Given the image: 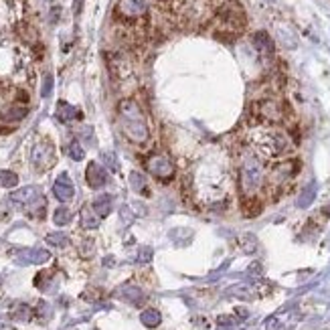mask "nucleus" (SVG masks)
Wrapping results in <instances>:
<instances>
[{
    "label": "nucleus",
    "mask_w": 330,
    "mask_h": 330,
    "mask_svg": "<svg viewBox=\"0 0 330 330\" xmlns=\"http://www.w3.org/2000/svg\"><path fill=\"white\" fill-rule=\"evenodd\" d=\"M195 191L201 203L217 205L229 193V172L217 164L201 166L195 174Z\"/></svg>",
    "instance_id": "obj_1"
},
{
    "label": "nucleus",
    "mask_w": 330,
    "mask_h": 330,
    "mask_svg": "<svg viewBox=\"0 0 330 330\" xmlns=\"http://www.w3.org/2000/svg\"><path fill=\"white\" fill-rule=\"evenodd\" d=\"M118 116H120V126L126 138L134 144L144 146L150 140V128L146 122L140 105L134 99H122L118 105Z\"/></svg>",
    "instance_id": "obj_2"
},
{
    "label": "nucleus",
    "mask_w": 330,
    "mask_h": 330,
    "mask_svg": "<svg viewBox=\"0 0 330 330\" xmlns=\"http://www.w3.org/2000/svg\"><path fill=\"white\" fill-rule=\"evenodd\" d=\"M249 142L255 150L266 158H278L290 150V140L284 132L270 128V126H260L249 134Z\"/></svg>",
    "instance_id": "obj_3"
},
{
    "label": "nucleus",
    "mask_w": 330,
    "mask_h": 330,
    "mask_svg": "<svg viewBox=\"0 0 330 330\" xmlns=\"http://www.w3.org/2000/svg\"><path fill=\"white\" fill-rule=\"evenodd\" d=\"M266 180V170L258 154L253 152H243L241 154V168H239V185L241 193L247 199H253L260 193Z\"/></svg>",
    "instance_id": "obj_4"
},
{
    "label": "nucleus",
    "mask_w": 330,
    "mask_h": 330,
    "mask_svg": "<svg viewBox=\"0 0 330 330\" xmlns=\"http://www.w3.org/2000/svg\"><path fill=\"white\" fill-rule=\"evenodd\" d=\"M219 26L229 36H235L245 28V12L237 0H229L227 4L221 6V10H219Z\"/></svg>",
    "instance_id": "obj_5"
},
{
    "label": "nucleus",
    "mask_w": 330,
    "mask_h": 330,
    "mask_svg": "<svg viewBox=\"0 0 330 330\" xmlns=\"http://www.w3.org/2000/svg\"><path fill=\"white\" fill-rule=\"evenodd\" d=\"M30 160H32V166L36 170H41V172L49 170L55 164V146L49 140L36 142L32 152H30Z\"/></svg>",
    "instance_id": "obj_6"
},
{
    "label": "nucleus",
    "mask_w": 330,
    "mask_h": 330,
    "mask_svg": "<svg viewBox=\"0 0 330 330\" xmlns=\"http://www.w3.org/2000/svg\"><path fill=\"white\" fill-rule=\"evenodd\" d=\"M24 2L22 0H0V26H14L22 20Z\"/></svg>",
    "instance_id": "obj_7"
},
{
    "label": "nucleus",
    "mask_w": 330,
    "mask_h": 330,
    "mask_svg": "<svg viewBox=\"0 0 330 330\" xmlns=\"http://www.w3.org/2000/svg\"><path fill=\"white\" fill-rule=\"evenodd\" d=\"M150 8V0H120L116 6V14L124 20H138L146 16Z\"/></svg>",
    "instance_id": "obj_8"
},
{
    "label": "nucleus",
    "mask_w": 330,
    "mask_h": 330,
    "mask_svg": "<svg viewBox=\"0 0 330 330\" xmlns=\"http://www.w3.org/2000/svg\"><path fill=\"white\" fill-rule=\"evenodd\" d=\"M146 170L152 172L156 178H170L174 172L170 158L164 154H152L148 160H146Z\"/></svg>",
    "instance_id": "obj_9"
},
{
    "label": "nucleus",
    "mask_w": 330,
    "mask_h": 330,
    "mask_svg": "<svg viewBox=\"0 0 330 330\" xmlns=\"http://www.w3.org/2000/svg\"><path fill=\"white\" fill-rule=\"evenodd\" d=\"M53 193L61 203H69L73 199V195H75V187H73V180L69 178L67 172H61L57 176L55 185H53Z\"/></svg>",
    "instance_id": "obj_10"
},
{
    "label": "nucleus",
    "mask_w": 330,
    "mask_h": 330,
    "mask_svg": "<svg viewBox=\"0 0 330 330\" xmlns=\"http://www.w3.org/2000/svg\"><path fill=\"white\" fill-rule=\"evenodd\" d=\"M109 71H112L114 77L126 79V77H130V73H132V63H130V59L124 53H116V55L109 57Z\"/></svg>",
    "instance_id": "obj_11"
},
{
    "label": "nucleus",
    "mask_w": 330,
    "mask_h": 330,
    "mask_svg": "<svg viewBox=\"0 0 330 330\" xmlns=\"http://www.w3.org/2000/svg\"><path fill=\"white\" fill-rule=\"evenodd\" d=\"M258 114H260L262 120L274 124V122H280V120L284 118V109H282V105H280L276 99H266V101L260 103Z\"/></svg>",
    "instance_id": "obj_12"
},
{
    "label": "nucleus",
    "mask_w": 330,
    "mask_h": 330,
    "mask_svg": "<svg viewBox=\"0 0 330 330\" xmlns=\"http://www.w3.org/2000/svg\"><path fill=\"white\" fill-rule=\"evenodd\" d=\"M49 258H51V253L47 249H22L16 255V262L22 266L24 264H45V262H49Z\"/></svg>",
    "instance_id": "obj_13"
},
{
    "label": "nucleus",
    "mask_w": 330,
    "mask_h": 330,
    "mask_svg": "<svg viewBox=\"0 0 330 330\" xmlns=\"http://www.w3.org/2000/svg\"><path fill=\"white\" fill-rule=\"evenodd\" d=\"M85 178H87V185L91 189H101L107 180V170L103 166H99L97 162H91L87 166V172H85Z\"/></svg>",
    "instance_id": "obj_14"
},
{
    "label": "nucleus",
    "mask_w": 330,
    "mask_h": 330,
    "mask_svg": "<svg viewBox=\"0 0 330 330\" xmlns=\"http://www.w3.org/2000/svg\"><path fill=\"white\" fill-rule=\"evenodd\" d=\"M28 114V107L24 103H6V107L2 109V114H0V120L2 122H20L24 116Z\"/></svg>",
    "instance_id": "obj_15"
},
{
    "label": "nucleus",
    "mask_w": 330,
    "mask_h": 330,
    "mask_svg": "<svg viewBox=\"0 0 330 330\" xmlns=\"http://www.w3.org/2000/svg\"><path fill=\"white\" fill-rule=\"evenodd\" d=\"M253 47L258 49L262 55H272L274 53V41L270 39V34L264 32V30L253 34Z\"/></svg>",
    "instance_id": "obj_16"
},
{
    "label": "nucleus",
    "mask_w": 330,
    "mask_h": 330,
    "mask_svg": "<svg viewBox=\"0 0 330 330\" xmlns=\"http://www.w3.org/2000/svg\"><path fill=\"white\" fill-rule=\"evenodd\" d=\"M112 203H114V199L109 197V195H99L93 203H91V209L95 211V215L101 219V217H107L109 213H112Z\"/></svg>",
    "instance_id": "obj_17"
},
{
    "label": "nucleus",
    "mask_w": 330,
    "mask_h": 330,
    "mask_svg": "<svg viewBox=\"0 0 330 330\" xmlns=\"http://www.w3.org/2000/svg\"><path fill=\"white\" fill-rule=\"evenodd\" d=\"M79 116V112H77V107H73V105H69L67 101H59V105H57V118H59V122H63V124H69V122H73Z\"/></svg>",
    "instance_id": "obj_18"
},
{
    "label": "nucleus",
    "mask_w": 330,
    "mask_h": 330,
    "mask_svg": "<svg viewBox=\"0 0 330 330\" xmlns=\"http://www.w3.org/2000/svg\"><path fill=\"white\" fill-rule=\"evenodd\" d=\"M39 195H41V191L36 189V187H26V189H20V191L12 193L10 195V201L12 203H20V205H28L34 197H39Z\"/></svg>",
    "instance_id": "obj_19"
},
{
    "label": "nucleus",
    "mask_w": 330,
    "mask_h": 330,
    "mask_svg": "<svg viewBox=\"0 0 330 330\" xmlns=\"http://www.w3.org/2000/svg\"><path fill=\"white\" fill-rule=\"evenodd\" d=\"M79 217H81V225L85 229H95L99 225V217L95 215V211L91 209V205H83L81 211H79Z\"/></svg>",
    "instance_id": "obj_20"
},
{
    "label": "nucleus",
    "mask_w": 330,
    "mask_h": 330,
    "mask_svg": "<svg viewBox=\"0 0 330 330\" xmlns=\"http://www.w3.org/2000/svg\"><path fill=\"white\" fill-rule=\"evenodd\" d=\"M140 320H142V324H144V326L154 328V326H158V324H160V314H158L154 308H148V310H144V312L140 314Z\"/></svg>",
    "instance_id": "obj_21"
},
{
    "label": "nucleus",
    "mask_w": 330,
    "mask_h": 330,
    "mask_svg": "<svg viewBox=\"0 0 330 330\" xmlns=\"http://www.w3.org/2000/svg\"><path fill=\"white\" fill-rule=\"evenodd\" d=\"M71 219H73V213H71L67 207H59V209L55 211V215H53V221H55V225H59V227L71 223Z\"/></svg>",
    "instance_id": "obj_22"
},
{
    "label": "nucleus",
    "mask_w": 330,
    "mask_h": 330,
    "mask_svg": "<svg viewBox=\"0 0 330 330\" xmlns=\"http://www.w3.org/2000/svg\"><path fill=\"white\" fill-rule=\"evenodd\" d=\"M14 320H20V322H26V320H30V316H32V310H30V306H26V304H16L14 308H12V314H10Z\"/></svg>",
    "instance_id": "obj_23"
},
{
    "label": "nucleus",
    "mask_w": 330,
    "mask_h": 330,
    "mask_svg": "<svg viewBox=\"0 0 330 330\" xmlns=\"http://www.w3.org/2000/svg\"><path fill=\"white\" fill-rule=\"evenodd\" d=\"M18 185V176L10 170H2L0 172V187H4V189H14Z\"/></svg>",
    "instance_id": "obj_24"
},
{
    "label": "nucleus",
    "mask_w": 330,
    "mask_h": 330,
    "mask_svg": "<svg viewBox=\"0 0 330 330\" xmlns=\"http://www.w3.org/2000/svg\"><path fill=\"white\" fill-rule=\"evenodd\" d=\"M314 197H316V187H314V185H310V187H306V189L302 191V195L298 197V207H300V209H304V207H308V205H312V201H314Z\"/></svg>",
    "instance_id": "obj_25"
},
{
    "label": "nucleus",
    "mask_w": 330,
    "mask_h": 330,
    "mask_svg": "<svg viewBox=\"0 0 330 330\" xmlns=\"http://www.w3.org/2000/svg\"><path fill=\"white\" fill-rule=\"evenodd\" d=\"M130 185H132V189L136 191V193H148L146 191V180H144V176L140 174V172H130Z\"/></svg>",
    "instance_id": "obj_26"
},
{
    "label": "nucleus",
    "mask_w": 330,
    "mask_h": 330,
    "mask_svg": "<svg viewBox=\"0 0 330 330\" xmlns=\"http://www.w3.org/2000/svg\"><path fill=\"white\" fill-rule=\"evenodd\" d=\"M67 152H69V156H71L73 160H81V158H83V148H81V144H79L77 140H73V142L69 144Z\"/></svg>",
    "instance_id": "obj_27"
},
{
    "label": "nucleus",
    "mask_w": 330,
    "mask_h": 330,
    "mask_svg": "<svg viewBox=\"0 0 330 330\" xmlns=\"http://www.w3.org/2000/svg\"><path fill=\"white\" fill-rule=\"evenodd\" d=\"M47 241H49L51 245H55V247H65V245L69 243L67 235H63V233H49V235H47Z\"/></svg>",
    "instance_id": "obj_28"
},
{
    "label": "nucleus",
    "mask_w": 330,
    "mask_h": 330,
    "mask_svg": "<svg viewBox=\"0 0 330 330\" xmlns=\"http://www.w3.org/2000/svg\"><path fill=\"white\" fill-rule=\"evenodd\" d=\"M124 298L130 300V302H134V304H140L142 294H140V290H136V288H126L124 290Z\"/></svg>",
    "instance_id": "obj_29"
},
{
    "label": "nucleus",
    "mask_w": 330,
    "mask_h": 330,
    "mask_svg": "<svg viewBox=\"0 0 330 330\" xmlns=\"http://www.w3.org/2000/svg\"><path fill=\"white\" fill-rule=\"evenodd\" d=\"M241 247L245 249V251H253L255 249V237L253 235H249V233H245V235H241Z\"/></svg>",
    "instance_id": "obj_30"
},
{
    "label": "nucleus",
    "mask_w": 330,
    "mask_h": 330,
    "mask_svg": "<svg viewBox=\"0 0 330 330\" xmlns=\"http://www.w3.org/2000/svg\"><path fill=\"white\" fill-rule=\"evenodd\" d=\"M51 91H53V75H45V79H43V89H41V95L43 97H49L51 95Z\"/></svg>",
    "instance_id": "obj_31"
},
{
    "label": "nucleus",
    "mask_w": 330,
    "mask_h": 330,
    "mask_svg": "<svg viewBox=\"0 0 330 330\" xmlns=\"http://www.w3.org/2000/svg\"><path fill=\"white\" fill-rule=\"evenodd\" d=\"M103 162L109 170H118V162H116V156L114 152H103Z\"/></svg>",
    "instance_id": "obj_32"
},
{
    "label": "nucleus",
    "mask_w": 330,
    "mask_h": 330,
    "mask_svg": "<svg viewBox=\"0 0 330 330\" xmlns=\"http://www.w3.org/2000/svg\"><path fill=\"white\" fill-rule=\"evenodd\" d=\"M36 316H39V318H43V320H47L49 316H51V308H49V304L47 302H41L39 306H36Z\"/></svg>",
    "instance_id": "obj_33"
},
{
    "label": "nucleus",
    "mask_w": 330,
    "mask_h": 330,
    "mask_svg": "<svg viewBox=\"0 0 330 330\" xmlns=\"http://www.w3.org/2000/svg\"><path fill=\"white\" fill-rule=\"evenodd\" d=\"M138 260L140 262H150L152 260V249L150 247H144L142 249V255H138Z\"/></svg>",
    "instance_id": "obj_34"
},
{
    "label": "nucleus",
    "mask_w": 330,
    "mask_h": 330,
    "mask_svg": "<svg viewBox=\"0 0 330 330\" xmlns=\"http://www.w3.org/2000/svg\"><path fill=\"white\" fill-rule=\"evenodd\" d=\"M91 253H93V241H91V239H87V241H83L81 255H91Z\"/></svg>",
    "instance_id": "obj_35"
},
{
    "label": "nucleus",
    "mask_w": 330,
    "mask_h": 330,
    "mask_svg": "<svg viewBox=\"0 0 330 330\" xmlns=\"http://www.w3.org/2000/svg\"><path fill=\"white\" fill-rule=\"evenodd\" d=\"M0 330H12V324L2 316H0Z\"/></svg>",
    "instance_id": "obj_36"
}]
</instances>
